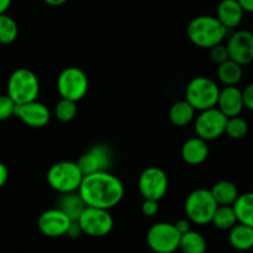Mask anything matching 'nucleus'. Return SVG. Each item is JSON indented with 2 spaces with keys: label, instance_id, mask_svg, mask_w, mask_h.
<instances>
[{
  "label": "nucleus",
  "instance_id": "obj_2",
  "mask_svg": "<svg viewBox=\"0 0 253 253\" xmlns=\"http://www.w3.org/2000/svg\"><path fill=\"white\" fill-rule=\"evenodd\" d=\"M187 38L195 46L211 48L225 40L227 29L216 16L200 15L190 21L186 28Z\"/></svg>",
  "mask_w": 253,
  "mask_h": 253
},
{
  "label": "nucleus",
  "instance_id": "obj_33",
  "mask_svg": "<svg viewBox=\"0 0 253 253\" xmlns=\"http://www.w3.org/2000/svg\"><path fill=\"white\" fill-rule=\"evenodd\" d=\"M242 94H243V103H245V108H247L248 111L253 112V82L245 87V89L242 91Z\"/></svg>",
  "mask_w": 253,
  "mask_h": 253
},
{
  "label": "nucleus",
  "instance_id": "obj_6",
  "mask_svg": "<svg viewBox=\"0 0 253 253\" xmlns=\"http://www.w3.org/2000/svg\"><path fill=\"white\" fill-rule=\"evenodd\" d=\"M217 203L212 194L208 189H196L189 194L185 199L184 210L186 218L190 222L196 225H208L211 223Z\"/></svg>",
  "mask_w": 253,
  "mask_h": 253
},
{
  "label": "nucleus",
  "instance_id": "obj_3",
  "mask_svg": "<svg viewBox=\"0 0 253 253\" xmlns=\"http://www.w3.org/2000/svg\"><path fill=\"white\" fill-rule=\"evenodd\" d=\"M84 175L77 162L62 160L50 167L46 174L48 186L58 194H67L79 191Z\"/></svg>",
  "mask_w": 253,
  "mask_h": 253
},
{
  "label": "nucleus",
  "instance_id": "obj_16",
  "mask_svg": "<svg viewBox=\"0 0 253 253\" xmlns=\"http://www.w3.org/2000/svg\"><path fill=\"white\" fill-rule=\"evenodd\" d=\"M217 107L227 118L240 116L245 108L242 91L237 86H225L220 91Z\"/></svg>",
  "mask_w": 253,
  "mask_h": 253
},
{
  "label": "nucleus",
  "instance_id": "obj_5",
  "mask_svg": "<svg viewBox=\"0 0 253 253\" xmlns=\"http://www.w3.org/2000/svg\"><path fill=\"white\" fill-rule=\"evenodd\" d=\"M8 96L16 104L36 101L40 94V81L31 70L20 67L10 75L6 84Z\"/></svg>",
  "mask_w": 253,
  "mask_h": 253
},
{
  "label": "nucleus",
  "instance_id": "obj_32",
  "mask_svg": "<svg viewBox=\"0 0 253 253\" xmlns=\"http://www.w3.org/2000/svg\"><path fill=\"white\" fill-rule=\"evenodd\" d=\"M159 212V201L144 199L142 203V213L147 217H154Z\"/></svg>",
  "mask_w": 253,
  "mask_h": 253
},
{
  "label": "nucleus",
  "instance_id": "obj_31",
  "mask_svg": "<svg viewBox=\"0 0 253 253\" xmlns=\"http://www.w3.org/2000/svg\"><path fill=\"white\" fill-rule=\"evenodd\" d=\"M210 57H211V60H212L215 63H217V65H220V63L230 60V55H228L227 46L223 45V43L221 42V43H218V45L211 47L210 48Z\"/></svg>",
  "mask_w": 253,
  "mask_h": 253
},
{
  "label": "nucleus",
  "instance_id": "obj_39",
  "mask_svg": "<svg viewBox=\"0 0 253 253\" xmlns=\"http://www.w3.org/2000/svg\"><path fill=\"white\" fill-rule=\"evenodd\" d=\"M43 3L47 4V5L50 6H55V8H57V6H61L65 3H67V0H43Z\"/></svg>",
  "mask_w": 253,
  "mask_h": 253
},
{
  "label": "nucleus",
  "instance_id": "obj_37",
  "mask_svg": "<svg viewBox=\"0 0 253 253\" xmlns=\"http://www.w3.org/2000/svg\"><path fill=\"white\" fill-rule=\"evenodd\" d=\"M237 3L245 13L253 14V0H237Z\"/></svg>",
  "mask_w": 253,
  "mask_h": 253
},
{
  "label": "nucleus",
  "instance_id": "obj_27",
  "mask_svg": "<svg viewBox=\"0 0 253 253\" xmlns=\"http://www.w3.org/2000/svg\"><path fill=\"white\" fill-rule=\"evenodd\" d=\"M19 28L16 21L8 14L0 15V43L10 45L18 39Z\"/></svg>",
  "mask_w": 253,
  "mask_h": 253
},
{
  "label": "nucleus",
  "instance_id": "obj_21",
  "mask_svg": "<svg viewBox=\"0 0 253 253\" xmlns=\"http://www.w3.org/2000/svg\"><path fill=\"white\" fill-rule=\"evenodd\" d=\"M210 191L218 206H232L240 195L237 186L228 180H221L216 182Z\"/></svg>",
  "mask_w": 253,
  "mask_h": 253
},
{
  "label": "nucleus",
  "instance_id": "obj_11",
  "mask_svg": "<svg viewBox=\"0 0 253 253\" xmlns=\"http://www.w3.org/2000/svg\"><path fill=\"white\" fill-rule=\"evenodd\" d=\"M169 179L162 168L149 167L142 171L138 179V189L143 199L160 201L168 193Z\"/></svg>",
  "mask_w": 253,
  "mask_h": 253
},
{
  "label": "nucleus",
  "instance_id": "obj_34",
  "mask_svg": "<svg viewBox=\"0 0 253 253\" xmlns=\"http://www.w3.org/2000/svg\"><path fill=\"white\" fill-rule=\"evenodd\" d=\"M174 225L175 227H176V230L179 231L181 235H184V233H186L187 231L191 230V222H190L187 218H180V220H177Z\"/></svg>",
  "mask_w": 253,
  "mask_h": 253
},
{
  "label": "nucleus",
  "instance_id": "obj_38",
  "mask_svg": "<svg viewBox=\"0 0 253 253\" xmlns=\"http://www.w3.org/2000/svg\"><path fill=\"white\" fill-rule=\"evenodd\" d=\"M11 1L13 0H0V15L1 14H6V11L9 10L11 5Z\"/></svg>",
  "mask_w": 253,
  "mask_h": 253
},
{
  "label": "nucleus",
  "instance_id": "obj_8",
  "mask_svg": "<svg viewBox=\"0 0 253 253\" xmlns=\"http://www.w3.org/2000/svg\"><path fill=\"white\" fill-rule=\"evenodd\" d=\"M181 233L174 223L157 222L147 232V243L155 253H174L179 250Z\"/></svg>",
  "mask_w": 253,
  "mask_h": 253
},
{
  "label": "nucleus",
  "instance_id": "obj_26",
  "mask_svg": "<svg viewBox=\"0 0 253 253\" xmlns=\"http://www.w3.org/2000/svg\"><path fill=\"white\" fill-rule=\"evenodd\" d=\"M211 223L218 230L230 231L233 226L238 223L233 206H218L213 213Z\"/></svg>",
  "mask_w": 253,
  "mask_h": 253
},
{
  "label": "nucleus",
  "instance_id": "obj_29",
  "mask_svg": "<svg viewBox=\"0 0 253 253\" xmlns=\"http://www.w3.org/2000/svg\"><path fill=\"white\" fill-rule=\"evenodd\" d=\"M248 133V123L246 119L240 116L231 117L226 123L225 134H227L231 139H242Z\"/></svg>",
  "mask_w": 253,
  "mask_h": 253
},
{
  "label": "nucleus",
  "instance_id": "obj_25",
  "mask_svg": "<svg viewBox=\"0 0 253 253\" xmlns=\"http://www.w3.org/2000/svg\"><path fill=\"white\" fill-rule=\"evenodd\" d=\"M179 250L181 251V253H206L208 242L200 232L190 230L181 235Z\"/></svg>",
  "mask_w": 253,
  "mask_h": 253
},
{
  "label": "nucleus",
  "instance_id": "obj_28",
  "mask_svg": "<svg viewBox=\"0 0 253 253\" xmlns=\"http://www.w3.org/2000/svg\"><path fill=\"white\" fill-rule=\"evenodd\" d=\"M77 114V102L61 98L55 106V117L62 123L75 119Z\"/></svg>",
  "mask_w": 253,
  "mask_h": 253
},
{
  "label": "nucleus",
  "instance_id": "obj_30",
  "mask_svg": "<svg viewBox=\"0 0 253 253\" xmlns=\"http://www.w3.org/2000/svg\"><path fill=\"white\" fill-rule=\"evenodd\" d=\"M16 106L18 104L8 94H1L0 96V121H6L10 117L15 116Z\"/></svg>",
  "mask_w": 253,
  "mask_h": 253
},
{
  "label": "nucleus",
  "instance_id": "obj_19",
  "mask_svg": "<svg viewBox=\"0 0 253 253\" xmlns=\"http://www.w3.org/2000/svg\"><path fill=\"white\" fill-rule=\"evenodd\" d=\"M57 208L66 213L72 221H77L87 208L86 203L81 198L79 191L67 194H60V199L57 201Z\"/></svg>",
  "mask_w": 253,
  "mask_h": 253
},
{
  "label": "nucleus",
  "instance_id": "obj_15",
  "mask_svg": "<svg viewBox=\"0 0 253 253\" xmlns=\"http://www.w3.org/2000/svg\"><path fill=\"white\" fill-rule=\"evenodd\" d=\"M15 117H18L24 124L31 128H42L50 122L51 112L47 106L36 99L28 103L18 104L15 109Z\"/></svg>",
  "mask_w": 253,
  "mask_h": 253
},
{
  "label": "nucleus",
  "instance_id": "obj_23",
  "mask_svg": "<svg viewBox=\"0 0 253 253\" xmlns=\"http://www.w3.org/2000/svg\"><path fill=\"white\" fill-rule=\"evenodd\" d=\"M243 77V69L240 63L230 60L220 63L217 67V79L223 86H237Z\"/></svg>",
  "mask_w": 253,
  "mask_h": 253
},
{
  "label": "nucleus",
  "instance_id": "obj_22",
  "mask_svg": "<svg viewBox=\"0 0 253 253\" xmlns=\"http://www.w3.org/2000/svg\"><path fill=\"white\" fill-rule=\"evenodd\" d=\"M195 108H194L186 99L177 101L170 107L169 121L175 126H185L195 121Z\"/></svg>",
  "mask_w": 253,
  "mask_h": 253
},
{
  "label": "nucleus",
  "instance_id": "obj_12",
  "mask_svg": "<svg viewBox=\"0 0 253 253\" xmlns=\"http://www.w3.org/2000/svg\"><path fill=\"white\" fill-rule=\"evenodd\" d=\"M112 159L113 154L108 145L96 144L80 157L77 165L86 176L94 172L108 171L109 167L112 165Z\"/></svg>",
  "mask_w": 253,
  "mask_h": 253
},
{
  "label": "nucleus",
  "instance_id": "obj_9",
  "mask_svg": "<svg viewBox=\"0 0 253 253\" xmlns=\"http://www.w3.org/2000/svg\"><path fill=\"white\" fill-rule=\"evenodd\" d=\"M227 119V117L216 107L201 111L194 121L196 137L206 142L217 139L221 135L225 134Z\"/></svg>",
  "mask_w": 253,
  "mask_h": 253
},
{
  "label": "nucleus",
  "instance_id": "obj_17",
  "mask_svg": "<svg viewBox=\"0 0 253 253\" xmlns=\"http://www.w3.org/2000/svg\"><path fill=\"white\" fill-rule=\"evenodd\" d=\"M209 144L199 137L187 139L181 147V158L189 165H200L208 159Z\"/></svg>",
  "mask_w": 253,
  "mask_h": 253
},
{
  "label": "nucleus",
  "instance_id": "obj_36",
  "mask_svg": "<svg viewBox=\"0 0 253 253\" xmlns=\"http://www.w3.org/2000/svg\"><path fill=\"white\" fill-rule=\"evenodd\" d=\"M9 179V170L6 168L5 164L0 162V189L6 184Z\"/></svg>",
  "mask_w": 253,
  "mask_h": 253
},
{
  "label": "nucleus",
  "instance_id": "obj_1",
  "mask_svg": "<svg viewBox=\"0 0 253 253\" xmlns=\"http://www.w3.org/2000/svg\"><path fill=\"white\" fill-rule=\"evenodd\" d=\"M79 193L89 208L111 210L123 199L124 185L112 172L99 171L84 177Z\"/></svg>",
  "mask_w": 253,
  "mask_h": 253
},
{
  "label": "nucleus",
  "instance_id": "obj_20",
  "mask_svg": "<svg viewBox=\"0 0 253 253\" xmlns=\"http://www.w3.org/2000/svg\"><path fill=\"white\" fill-rule=\"evenodd\" d=\"M228 242L236 251H250L253 248V227L237 223L228 231Z\"/></svg>",
  "mask_w": 253,
  "mask_h": 253
},
{
  "label": "nucleus",
  "instance_id": "obj_14",
  "mask_svg": "<svg viewBox=\"0 0 253 253\" xmlns=\"http://www.w3.org/2000/svg\"><path fill=\"white\" fill-rule=\"evenodd\" d=\"M227 50L230 58L245 66L253 62V33L250 30H237L228 38Z\"/></svg>",
  "mask_w": 253,
  "mask_h": 253
},
{
  "label": "nucleus",
  "instance_id": "obj_35",
  "mask_svg": "<svg viewBox=\"0 0 253 253\" xmlns=\"http://www.w3.org/2000/svg\"><path fill=\"white\" fill-rule=\"evenodd\" d=\"M81 235H82V230L81 227H80L79 222H77V221H74V222L71 223V226H70L66 236H69V237L71 238H76V237H80Z\"/></svg>",
  "mask_w": 253,
  "mask_h": 253
},
{
  "label": "nucleus",
  "instance_id": "obj_13",
  "mask_svg": "<svg viewBox=\"0 0 253 253\" xmlns=\"http://www.w3.org/2000/svg\"><path fill=\"white\" fill-rule=\"evenodd\" d=\"M74 221L58 208L43 211L38 218V228L43 236L50 238L66 236Z\"/></svg>",
  "mask_w": 253,
  "mask_h": 253
},
{
  "label": "nucleus",
  "instance_id": "obj_4",
  "mask_svg": "<svg viewBox=\"0 0 253 253\" xmlns=\"http://www.w3.org/2000/svg\"><path fill=\"white\" fill-rule=\"evenodd\" d=\"M220 87L210 77H194L185 89V99L195 108L196 112L206 111L217 106Z\"/></svg>",
  "mask_w": 253,
  "mask_h": 253
},
{
  "label": "nucleus",
  "instance_id": "obj_24",
  "mask_svg": "<svg viewBox=\"0 0 253 253\" xmlns=\"http://www.w3.org/2000/svg\"><path fill=\"white\" fill-rule=\"evenodd\" d=\"M238 223L253 227V193H245L238 195L233 204Z\"/></svg>",
  "mask_w": 253,
  "mask_h": 253
},
{
  "label": "nucleus",
  "instance_id": "obj_18",
  "mask_svg": "<svg viewBox=\"0 0 253 253\" xmlns=\"http://www.w3.org/2000/svg\"><path fill=\"white\" fill-rule=\"evenodd\" d=\"M245 11L237 0H221L216 9V18L226 29H235L242 21Z\"/></svg>",
  "mask_w": 253,
  "mask_h": 253
},
{
  "label": "nucleus",
  "instance_id": "obj_7",
  "mask_svg": "<svg viewBox=\"0 0 253 253\" xmlns=\"http://www.w3.org/2000/svg\"><path fill=\"white\" fill-rule=\"evenodd\" d=\"M57 92L61 98L79 102L88 92L89 82L86 72L80 67L63 69L57 77Z\"/></svg>",
  "mask_w": 253,
  "mask_h": 253
},
{
  "label": "nucleus",
  "instance_id": "obj_10",
  "mask_svg": "<svg viewBox=\"0 0 253 253\" xmlns=\"http://www.w3.org/2000/svg\"><path fill=\"white\" fill-rule=\"evenodd\" d=\"M82 233L91 237H104L113 230L114 221L109 210L87 206L77 220Z\"/></svg>",
  "mask_w": 253,
  "mask_h": 253
}]
</instances>
